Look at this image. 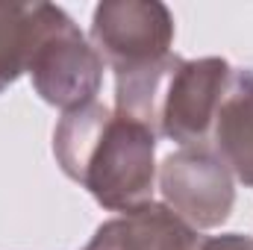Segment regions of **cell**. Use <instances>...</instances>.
Listing matches in <instances>:
<instances>
[{"label":"cell","instance_id":"obj_5","mask_svg":"<svg viewBox=\"0 0 253 250\" xmlns=\"http://www.w3.org/2000/svg\"><path fill=\"white\" fill-rule=\"evenodd\" d=\"M159 191L165 206L197 233L221 227L236 203L233 174L209 144L168 153L159 165Z\"/></svg>","mask_w":253,"mask_h":250},{"label":"cell","instance_id":"obj_9","mask_svg":"<svg viewBox=\"0 0 253 250\" xmlns=\"http://www.w3.org/2000/svg\"><path fill=\"white\" fill-rule=\"evenodd\" d=\"M203 250H253V236H242V233H224L215 239H206Z\"/></svg>","mask_w":253,"mask_h":250},{"label":"cell","instance_id":"obj_1","mask_svg":"<svg viewBox=\"0 0 253 250\" xmlns=\"http://www.w3.org/2000/svg\"><path fill=\"white\" fill-rule=\"evenodd\" d=\"M56 162L103 209L129 212L153 200L156 135L103 103L65 112L53 129Z\"/></svg>","mask_w":253,"mask_h":250},{"label":"cell","instance_id":"obj_4","mask_svg":"<svg viewBox=\"0 0 253 250\" xmlns=\"http://www.w3.org/2000/svg\"><path fill=\"white\" fill-rule=\"evenodd\" d=\"M174 15L159 0H103L91 15V47L103 65L126 77L171 53Z\"/></svg>","mask_w":253,"mask_h":250},{"label":"cell","instance_id":"obj_3","mask_svg":"<svg viewBox=\"0 0 253 250\" xmlns=\"http://www.w3.org/2000/svg\"><path fill=\"white\" fill-rule=\"evenodd\" d=\"M27 74L44 103L74 112L94 103L103 83V59L62 6L39 3V27Z\"/></svg>","mask_w":253,"mask_h":250},{"label":"cell","instance_id":"obj_6","mask_svg":"<svg viewBox=\"0 0 253 250\" xmlns=\"http://www.w3.org/2000/svg\"><path fill=\"white\" fill-rule=\"evenodd\" d=\"M203 236L165 203H141L97 227L83 250H203Z\"/></svg>","mask_w":253,"mask_h":250},{"label":"cell","instance_id":"obj_8","mask_svg":"<svg viewBox=\"0 0 253 250\" xmlns=\"http://www.w3.org/2000/svg\"><path fill=\"white\" fill-rule=\"evenodd\" d=\"M39 27V3L0 0V94L27 74Z\"/></svg>","mask_w":253,"mask_h":250},{"label":"cell","instance_id":"obj_7","mask_svg":"<svg viewBox=\"0 0 253 250\" xmlns=\"http://www.w3.org/2000/svg\"><path fill=\"white\" fill-rule=\"evenodd\" d=\"M215 153L230 168V174L253 188V71L233 68L227 94L218 106L212 126Z\"/></svg>","mask_w":253,"mask_h":250},{"label":"cell","instance_id":"obj_2","mask_svg":"<svg viewBox=\"0 0 253 250\" xmlns=\"http://www.w3.org/2000/svg\"><path fill=\"white\" fill-rule=\"evenodd\" d=\"M233 68L221 56L183 59L168 53L156 65L115 77V109L141 121L156 138L183 147L206 144Z\"/></svg>","mask_w":253,"mask_h":250}]
</instances>
